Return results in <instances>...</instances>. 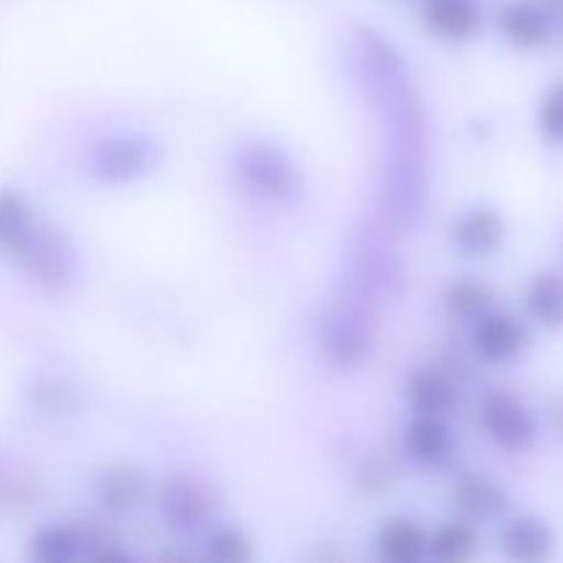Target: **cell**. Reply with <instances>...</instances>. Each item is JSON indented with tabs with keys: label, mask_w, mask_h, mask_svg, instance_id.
<instances>
[{
	"label": "cell",
	"mask_w": 563,
	"mask_h": 563,
	"mask_svg": "<svg viewBox=\"0 0 563 563\" xmlns=\"http://www.w3.org/2000/svg\"><path fill=\"white\" fill-rule=\"evenodd\" d=\"M350 64L383 132L379 220L399 234H416L427 220L432 198V124L427 99L407 55L377 27L357 25L352 31Z\"/></svg>",
	"instance_id": "1"
},
{
	"label": "cell",
	"mask_w": 563,
	"mask_h": 563,
	"mask_svg": "<svg viewBox=\"0 0 563 563\" xmlns=\"http://www.w3.org/2000/svg\"><path fill=\"white\" fill-rule=\"evenodd\" d=\"M407 286H410V269L388 225L383 220L379 223L361 220L352 225L341 256L339 289H346L383 311L390 302H401Z\"/></svg>",
	"instance_id": "2"
},
{
	"label": "cell",
	"mask_w": 563,
	"mask_h": 563,
	"mask_svg": "<svg viewBox=\"0 0 563 563\" xmlns=\"http://www.w3.org/2000/svg\"><path fill=\"white\" fill-rule=\"evenodd\" d=\"M379 335V308L346 289H335L317 328L319 355L333 372L352 374L366 366Z\"/></svg>",
	"instance_id": "3"
},
{
	"label": "cell",
	"mask_w": 563,
	"mask_h": 563,
	"mask_svg": "<svg viewBox=\"0 0 563 563\" xmlns=\"http://www.w3.org/2000/svg\"><path fill=\"white\" fill-rule=\"evenodd\" d=\"M236 185L269 207H295L306 196V174L289 148L267 137L242 141L231 154Z\"/></svg>",
	"instance_id": "4"
},
{
	"label": "cell",
	"mask_w": 563,
	"mask_h": 563,
	"mask_svg": "<svg viewBox=\"0 0 563 563\" xmlns=\"http://www.w3.org/2000/svg\"><path fill=\"white\" fill-rule=\"evenodd\" d=\"M163 163V146L143 132H113L88 148V174L108 187L148 179Z\"/></svg>",
	"instance_id": "5"
},
{
	"label": "cell",
	"mask_w": 563,
	"mask_h": 563,
	"mask_svg": "<svg viewBox=\"0 0 563 563\" xmlns=\"http://www.w3.org/2000/svg\"><path fill=\"white\" fill-rule=\"evenodd\" d=\"M27 278L47 295H64L80 273V253L75 242L55 225H36L33 236L16 256Z\"/></svg>",
	"instance_id": "6"
},
{
	"label": "cell",
	"mask_w": 563,
	"mask_h": 563,
	"mask_svg": "<svg viewBox=\"0 0 563 563\" xmlns=\"http://www.w3.org/2000/svg\"><path fill=\"white\" fill-rule=\"evenodd\" d=\"M482 427L493 443L506 451H528L537 440V418L511 390H493L484 396Z\"/></svg>",
	"instance_id": "7"
},
{
	"label": "cell",
	"mask_w": 563,
	"mask_h": 563,
	"mask_svg": "<svg viewBox=\"0 0 563 563\" xmlns=\"http://www.w3.org/2000/svg\"><path fill=\"white\" fill-rule=\"evenodd\" d=\"M159 515L174 531L196 533L212 522L214 493L198 478H174L159 495Z\"/></svg>",
	"instance_id": "8"
},
{
	"label": "cell",
	"mask_w": 563,
	"mask_h": 563,
	"mask_svg": "<svg viewBox=\"0 0 563 563\" xmlns=\"http://www.w3.org/2000/svg\"><path fill=\"white\" fill-rule=\"evenodd\" d=\"M506 220L493 207H473L451 225V242L467 258H487L504 245Z\"/></svg>",
	"instance_id": "9"
},
{
	"label": "cell",
	"mask_w": 563,
	"mask_h": 563,
	"mask_svg": "<svg viewBox=\"0 0 563 563\" xmlns=\"http://www.w3.org/2000/svg\"><path fill=\"white\" fill-rule=\"evenodd\" d=\"M401 449H405V454L412 462L423 467L443 465L454 454V434H451L443 416L412 412L410 423H407L405 434H401Z\"/></svg>",
	"instance_id": "10"
},
{
	"label": "cell",
	"mask_w": 563,
	"mask_h": 563,
	"mask_svg": "<svg viewBox=\"0 0 563 563\" xmlns=\"http://www.w3.org/2000/svg\"><path fill=\"white\" fill-rule=\"evenodd\" d=\"M473 346L489 363H511L526 352L528 333L509 313H484L473 330Z\"/></svg>",
	"instance_id": "11"
},
{
	"label": "cell",
	"mask_w": 563,
	"mask_h": 563,
	"mask_svg": "<svg viewBox=\"0 0 563 563\" xmlns=\"http://www.w3.org/2000/svg\"><path fill=\"white\" fill-rule=\"evenodd\" d=\"M423 25L443 42H471L482 31V9L476 0H423Z\"/></svg>",
	"instance_id": "12"
},
{
	"label": "cell",
	"mask_w": 563,
	"mask_h": 563,
	"mask_svg": "<svg viewBox=\"0 0 563 563\" xmlns=\"http://www.w3.org/2000/svg\"><path fill=\"white\" fill-rule=\"evenodd\" d=\"M93 495L110 515H130L146 500L148 482L135 465H110L93 478Z\"/></svg>",
	"instance_id": "13"
},
{
	"label": "cell",
	"mask_w": 563,
	"mask_h": 563,
	"mask_svg": "<svg viewBox=\"0 0 563 563\" xmlns=\"http://www.w3.org/2000/svg\"><path fill=\"white\" fill-rule=\"evenodd\" d=\"M555 550V533L539 517H515L500 531V553L509 561H548Z\"/></svg>",
	"instance_id": "14"
},
{
	"label": "cell",
	"mask_w": 563,
	"mask_h": 563,
	"mask_svg": "<svg viewBox=\"0 0 563 563\" xmlns=\"http://www.w3.org/2000/svg\"><path fill=\"white\" fill-rule=\"evenodd\" d=\"M405 399L412 412L445 418L460 401V385L440 368H418L407 377Z\"/></svg>",
	"instance_id": "15"
},
{
	"label": "cell",
	"mask_w": 563,
	"mask_h": 563,
	"mask_svg": "<svg viewBox=\"0 0 563 563\" xmlns=\"http://www.w3.org/2000/svg\"><path fill=\"white\" fill-rule=\"evenodd\" d=\"M500 36L517 49H539L550 42L553 22L542 5L533 3H509L498 14Z\"/></svg>",
	"instance_id": "16"
},
{
	"label": "cell",
	"mask_w": 563,
	"mask_h": 563,
	"mask_svg": "<svg viewBox=\"0 0 563 563\" xmlns=\"http://www.w3.org/2000/svg\"><path fill=\"white\" fill-rule=\"evenodd\" d=\"M451 500L467 520H493L506 511V493L484 473H465L456 478Z\"/></svg>",
	"instance_id": "17"
},
{
	"label": "cell",
	"mask_w": 563,
	"mask_h": 563,
	"mask_svg": "<svg viewBox=\"0 0 563 563\" xmlns=\"http://www.w3.org/2000/svg\"><path fill=\"white\" fill-rule=\"evenodd\" d=\"M91 537L71 526H44L27 542V559L38 563H71L88 555Z\"/></svg>",
	"instance_id": "18"
},
{
	"label": "cell",
	"mask_w": 563,
	"mask_h": 563,
	"mask_svg": "<svg viewBox=\"0 0 563 563\" xmlns=\"http://www.w3.org/2000/svg\"><path fill=\"white\" fill-rule=\"evenodd\" d=\"M377 553L390 563L421 561L429 553V537L410 517H390L377 531Z\"/></svg>",
	"instance_id": "19"
},
{
	"label": "cell",
	"mask_w": 563,
	"mask_h": 563,
	"mask_svg": "<svg viewBox=\"0 0 563 563\" xmlns=\"http://www.w3.org/2000/svg\"><path fill=\"white\" fill-rule=\"evenodd\" d=\"M36 225L31 203L20 192L0 190V253L20 256Z\"/></svg>",
	"instance_id": "20"
},
{
	"label": "cell",
	"mask_w": 563,
	"mask_h": 563,
	"mask_svg": "<svg viewBox=\"0 0 563 563\" xmlns=\"http://www.w3.org/2000/svg\"><path fill=\"white\" fill-rule=\"evenodd\" d=\"M528 313L533 322L544 330L563 328V275L561 273H542L528 286Z\"/></svg>",
	"instance_id": "21"
},
{
	"label": "cell",
	"mask_w": 563,
	"mask_h": 563,
	"mask_svg": "<svg viewBox=\"0 0 563 563\" xmlns=\"http://www.w3.org/2000/svg\"><path fill=\"white\" fill-rule=\"evenodd\" d=\"M478 550V533L473 531L471 522L454 520L440 526L438 531L429 537V553L432 559L445 563H460L473 559Z\"/></svg>",
	"instance_id": "22"
},
{
	"label": "cell",
	"mask_w": 563,
	"mask_h": 563,
	"mask_svg": "<svg viewBox=\"0 0 563 563\" xmlns=\"http://www.w3.org/2000/svg\"><path fill=\"white\" fill-rule=\"evenodd\" d=\"M443 302L451 317L482 319L493 302V289L478 278H460L445 289Z\"/></svg>",
	"instance_id": "23"
},
{
	"label": "cell",
	"mask_w": 563,
	"mask_h": 563,
	"mask_svg": "<svg viewBox=\"0 0 563 563\" xmlns=\"http://www.w3.org/2000/svg\"><path fill=\"white\" fill-rule=\"evenodd\" d=\"M207 555L223 563H242L253 559V544L242 528L223 526L214 528L207 539Z\"/></svg>",
	"instance_id": "24"
},
{
	"label": "cell",
	"mask_w": 563,
	"mask_h": 563,
	"mask_svg": "<svg viewBox=\"0 0 563 563\" xmlns=\"http://www.w3.org/2000/svg\"><path fill=\"white\" fill-rule=\"evenodd\" d=\"M539 126L550 141L563 143V82L544 93L539 104Z\"/></svg>",
	"instance_id": "25"
},
{
	"label": "cell",
	"mask_w": 563,
	"mask_h": 563,
	"mask_svg": "<svg viewBox=\"0 0 563 563\" xmlns=\"http://www.w3.org/2000/svg\"><path fill=\"white\" fill-rule=\"evenodd\" d=\"M542 9L548 11V14H563V0H542Z\"/></svg>",
	"instance_id": "26"
}]
</instances>
